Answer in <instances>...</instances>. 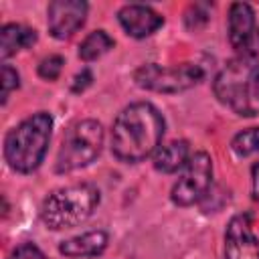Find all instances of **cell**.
<instances>
[{
    "label": "cell",
    "instance_id": "6da1fadb",
    "mask_svg": "<svg viewBox=\"0 0 259 259\" xmlns=\"http://www.w3.org/2000/svg\"><path fill=\"white\" fill-rule=\"evenodd\" d=\"M162 134L164 119L160 111L146 101L132 103L113 121L111 152L121 162H142L158 150Z\"/></svg>",
    "mask_w": 259,
    "mask_h": 259
},
{
    "label": "cell",
    "instance_id": "7a4b0ae2",
    "mask_svg": "<svg viewBox=\"0 0 259 259\" xmlns=\"http://www.w3.org/2000/svg\"><path fill=\"white\" fill-rule=\"evenodd\" d=\"M214 95L239 115L259 113V59L243 53L231 59L214 79Z\"/></svg>",
    "mask_w": 259,
    "mask_h": 259
},
{
    "label": "cell",
    "instance_id": "3957f363",
    "mask_svg": "<svg viewBox=\"0 0 259 259\" xmlns=\"http://www.w3.org/2000/svg\"><path fill=\"white\" fill-rule=\"evenodd\" d=\"M51 130L53 117L45 111L26 117L10 130L4 140V156L10 168L16 172H32L38 168L51 142Z\"/></svg>",
    "mask_w": 259,
    "mask_h": 259
},
{
    "label": "cell",
    "instance_id": "277c9868",
    "mask_svg": "<svg viewBox=\"0 0 259 259\" xmlns=\"http://www.w3.org/2000/svg\"><path fill=\"white\" fill-rule=\"evenodd\" d=\"M99 204V190L93 184H73L55 190L40 208L42 223L53 229H71L85 223Z\"/></svg>",
    "mask_w": 259,
    "mask_h": 259
},
{
    "label": "cell",
    "instance_id": "5b68a950",
    "mask_svg": "<svg viewBox=\"0 0 259 259\" xmlns=\"http://www.w3.org/2000/svg\"><path fill=\"white\" fill-rule=\"evenodd\" d=\"M103 146V127L95 119H83L69 127L63 138L59 156H57V172H73L89 166L101 152Z\"/></svg>",
    "mask_w": 259,
    "mask_h": 259
},
{
    "label": "cell",
    "instance_id": "8992f818",
    "mask_svg": "<svg viewBox=\"0 0 259 259\" xmlns=\"http://www.w3.org/2000/svg\"><path fill=\"white\" fill-rule=\"evenodd\" d=\"M204 77V71L194 63H180L172 67L160 65H144L136 71L134 79L142 89L158 91V93H178L198 85Z\"/></svg>",
    "mask_w": 259,
    "mask_h": 259
},
{
    "label": "cell",
    "instance_id": "52a82bcc",
    "mask_svg": "<svg viewBox=\"0 0 259 259\" xmlns=\"http://www.w3.org/2000/svg\"><path fill=\"white\" fill-rule=\"evenodd\" d=\"M212 182V162L206 152H196L188 158L180 178L172 188V200L178 206H190L202 200Z\"/></svg>",
    "mask_w": 259,
    "mask_h": 259
},
{
    "label": "cell",
    "instance_id": "ba28073f",
    "mask_svg": "<svg viewBox=\"0 0 259 259\" xmlns=\"http://www.w3.org/2000/svg\"><path fill=\"white\" fill-rule=\"evenodd\" d=\"M49 30L55 38L73 36L85 22L87 4L81 0H55L47 8Z\"/></svg>",
    "mask_w": 259,
    "mask_h": 259
},
{
    "label": "cell",
    "instance_id": "9c48e42d",
    "mask_svg": "<svg viewBox=\"0 0 259 259\" xmlns=\"http://www.w3.org/2000/svg\"><path fill=\"white\" fill-rule=\"evenodd\" d=\"M225 259H259V239L251 229L249 214L231 219L225 233Z\"/></svg>",
    "mask_w": 259,
    "mask_h": 259
},
{
    "label": "cell",
    "instance_id": "30bf717a",
    "mask_svg": "<svg viewBox=\"0 0 259 259\" xmlns=\"http://www.w3.org/2000/svg\"><path fill=\"white\" fill-rule=\"evenodd\" d=\"M119 24L134 38H144L162 26V16L144 4H127L117 12Z\"/></svg>",
    "mask_w": 259,
    "mask_h": 259
},
{
    "label": "cell",
    "instance_id": "8fae6325",
    "mask_svg": "<svg viewBox=\"0 0 259 259\" xmlns=\"http://www.w3.org/2000/svg\"><path fill=\"white\" fill-rule=\"evenodd\" d=\"M255 30V14L253 8L245 2H235L229 8V40L239 55L249 53L251 38Z\"/></svg>",
    "mask_w": 259,
    "mask_h": 259
},
{
    "label": "cell",
    "instance_id": "7c38bea8",
    "mask_svg": "<svg viewBox=\"0 0 259 259\" xmlns=\"http://www.w3.org/2000/svg\"><path fill=\"white\" fill-rule=\"evenodd\" d=\"M105 247H107V233H103V231H89V233H83V235H77L73 239L63 241L59 251L65 257L79 259V257L101 255Z\"/></svg>",
    "mask_w": 259,
    "mask_h": 259
},
{
    "label": "cell",
    "instance_id": "4fadbf2b",
    "mask_svg": "<svg viewBox=\"0 0 259 259\" xmlns=\"http://www.w3.org/2000/svg\"><path fill=\"white\" fill-rule=\"evenodd\" d=\"M190 158V152H188V144L186 142H170L166 146H160L156 152H154V166L156 170L160 172H176L180 168L186 166Z\"/></svg>",
    "mask_w": 259,
    "mask_h": 259
},
{
    "label": "cell",
    "instance_id": "5bb4252c",
    "mask_svg": "<svg viewBox=\"0 0 259 259\" xmlns=\"http://www.w3.org/2000/svg\"><path fill=\"white\" fill-rule=\"evenodd\" d=\"M34 40H36V32L32 28L20 24H6L0 30V57L8 59L16 51L30 47Z\"/></svg>",
    "mask_w": 259,
    "mask_h": 259
},
{
    "label": "cell",
    "instance_id": "9a60e30c",
    "mask_svg": "<svg viewBox=\"0 0 259 259\" xmlns=\"http://www.w3.org/2000/svg\"><path fill=\"white\" fill-rule=\"evenodd\" d=\"M111 47H113V38L105 30H95L89 36H85V40L81 42L79 57L83 61H95V59L103 57Z\"/></svg>",
    "mask_w": 259,
    "mask_h": 259
},
{
    "label": "cell",
    "instance_id": "2e32d148",
    "mask_svg": "<svg viewBox=\"0 0 259 259\" xmlns=\"http://www.w3.org/2000/svg\"><path fill=\"white\" fill-rule=\"evenodd\" d=\"M233 150L239 156H249L253 152H259V127H249L233 138Z\"/></svg>",
    "mask_w": 259,
    "mask_h": 259
},
{
    "label": "cell",
    "instance_id": "e0dca14e",
    "mask_svg": "<svg viewBox=\"0 0 259 259\" xmlns=\"http://www.w3.org/2000/svg\"><path fill=\"white\" fill-rule=\"evenodd\" d=\"M61 69H63V57L59 55H53V57H47L40 61L38 65V75L47 81H55L59 75H61Z\"/></svg>",
    "mask_w": 259,
    "mask_h": 259
},
{
    "label": "cell",
    "instance_id": "ac0fdd59",
    "mask_svg": "<svg viewBox=\"0 0 259 259\" xmlns=\"http://www.w3.org/2000/svg\"><path fill=\"white\" fill-rule=\"evenodd\" d=\"M184 20H186V26H188V28H194V30L200 28V26H204L206 20H208L206 6H204V4H192V6L188 8Z\"/></svg>",
    "mask_w": 259,
    "mask_h": 259
},
{
    "label": "cell",
    "instance_id": "d6986e66",
    "mask_svg": "<svg viewBox=\"0 0 259 259\" xmlns=\"http://www.w3.org/2000/svg\"><path fill=\"white\" fill-rule=\"evenodd\" d=\"M2 103H6L8 95L18 87V73L16 69H12L10 65H4L2 67Z\"/></svg>",
    "mask_w": 259,
    "mask_h": 259
},
{
    "label": "cell",
    "instance_id": "ffe728a7",
    "mask_svg": "<svg viewBox=\"0 0 259 259\" xmlns=\"http://www.w3.org/2000/svg\"><path fill=\"white\" fill-rule=\"evenodd\" d=\"M8 259H45V255H42V251H40L36 245L24 243V245L16 247V249L10 253Z\"/></svg>",
    "mask_w": 259,
    "mask_h": 259
},
{
    "label": "cell",
    "instance_id": "44dd1931",
    "mask_svg": "<svg viewBox=\"0 0 259 259\" xmlns=\"http://www.w3.org/2000/svg\"><path fill=\"white\" fill-rule=\"evenodd\" d=\"M91 81H93V75H91V71L89 69H83L81 73H77L75 75V79H73V91L75 93H81V91H85L89 85H91Z\"/></svg>",
    "mask_w": 259,
    "mask_h": 259
},
{
    "label": "cell",
    "instance_id": "7402d4cb",
    "mask_svg": "<svg viewBox=\"0 0 259 259\" xmlns=\"http://www.w3.org/2000/svg\"><path fill=\"white\" fill-rule=\"evenodd\" d=\"M253 198L259 202V162L253 166Z\"/></svg>",
    "mask_w": 259,
    "mask_h": 259
}]
</instances>
